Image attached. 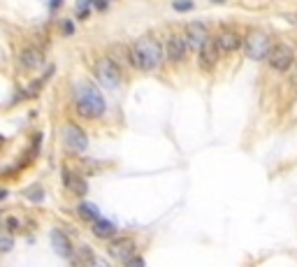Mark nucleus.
<instances>
[{"label": "nucleus", "mask_w": 297, "mask_h": 267, "mask_svg": "<svg viewBox=\"0 0 297 267\" xmlns=\"http://www.w3.org/2000/svg\"><path fill=\"white\" fill-rule=\"evenodd\" d=\"M128 58H130V65L137 67V70H153L163 58V47L158 44L156 37L144 35L133 44Z\"/></svg>", "instance_id": "nucleus-1"}, {"label": "nucleus", "mask_w": 297, "mask_h": 267, "mask_svg": "<svg viewBox=\"0 0 297 267\" xmlns=\"http://www.w3.org/2000/svg\"><path fill=\"white\" fill-rule=\"evenodd\" d=\"M77 112L84 119H97L105 112V98L93 84H81L77 88Z\"/></svg>", "instance_id": "nucleus-2"}, {"label": "nucleus", "mask_w": 297, "mask_h": 267, "mask_svg": "<svg viewBox=\"0 0 297 267\" xmlns=\"http://www.w3.org/2000/svg\"><path fill=\"white\" fill-rule=\"evenodd\" d=\"M244 51H246V56L253 58V61H262V58H267L269 51H272L269 37L260 31H251L249 35L244 37Z\"/></svg>", "instance_id": "nucleus-3"}, {"label": "nucleus", "mask_w": 297, "mask_h": 267, "mask_svg": "<svg viewBox=\"0 0 297 267\" xmlns=\"http://www.w3.org/2000/svg\"><path fill=\"white\" fill-rule=\"evenodd\" d=\"M97 79L103 81L105 88H119V84H121V70H119V65H116L112 58H100L97 61Z\"/></svg>", "instance_id": "nucleus-4"}, {"label": "nucleus", "mask_w": 297, "mask_h": 267, "mask_svg": "<svg viewBox=\"0 0 297 267\" xmlns=\"http://www.w3.org/2000/svg\"><path fill=\"white\" fill-rule=\"evenodd\" d=\"M267 63H269L272 70L285 72V70L292 65V51L288 47H283V44H276V47H272L269 56H267Z\"/></svg>", "instance_id": "nucleus-5"}, {"label": "nucleus", "mask_w": 297, "mask_h": 267, "mask_svg": "<svg viewBox=\"0 0 297 267\" xmlns=\"http://www.w3.org/2000/svg\"><path fill=\"white\" fill-rule=\"evenodd\" d=\"M188 40V47H190V51H200L202 47H205L207 42H209V35H207V28L205 24H200V21H193V24L186 26V35H183Z\"/></svg>", "instance_id": "nucleus-6"}, {"label": "nucleus", "mask_w": 297, "mask_h": 267, "mask_svg": "<svg viewBox=\"0 0 297 267\" xmlns=\"http://www.w3.org/2000/svg\"><path fill=\"white\" fill-rule=\"evenodd\" d=\"M165 51H167V58L174 63H181L183 58H186V54L190 51V47H188V40L181 35H172L170 40H167V44H165Z\"/></svg>", "instance_id": "nucleus-7"}, {"label": "nucleus", "mask_w": 297, "mask_h": 267, "mask_svg": "<svg viewBox=\"0 0 297 267\" xmlns=\"http://www.w3.org/2000/svg\"><path fill=\"white\" fill-rule=\"evenodd\" d=\"M63 142H65L67 149H72V151H84L86 146H88V137H86L84 130L77 126H65Z\"/></svg>", "instance_id": "nucleus-8"}, {"label": "nucleus", "mask_w": 297, "mask_h": 267, "mask_svg": "<svg viewBox=\"0 0 297 267\" xmlns=\"http://www.w3.org/2000/svg\"><path fill=\"white\" fill-rule=\"evenodd\" d=\"M135 253V244L130 239H114L110 244V255L119 258V260H130Z\"/></svg>", "instance_id": "nucleus-9"}, {"label": "nucleus", "mask_w": 297, "mask_h": 267, "mask_svg": "<svg viewBox=\"0 0 297 267\" xmlns=\"http://www.w3.org/2000/svg\"><path fill=\"white\" fill-rule=\"evenodd\" d=\"M19 61H21V65H24L26 70H37V67H42V63H44V54L35 47H28L21 51V58H19Z\"/></svg>", "instance_id": "nucleus-10"}, {"label": "nucleus", "mask_w": 297, "mask_h": 267, "mask_svg": "<svg viewBox=\"0 0 297 267\" xmlns=\"http://www.w3.org/2000/svg\"><path fill=\"white\" fill-rule=\"evenodd\" d=\"M219 54H221V51H219V47H216V42L209 40V42L200 49V67H202V70H212V67L216 65Z\"/></svg>", "instance_id": "nucleus-11"}, {"label": "nucleus", "mask_w": 297, "mask_h": 267, "mask_svg": "<svg viewBox=\"0 0 297 267\" xmlns=\"http://www.w3.org/2000/svg\"><path fill=\"white\" fill-rule=\"evenodd\" d=\"M214 42H216V47H219L221 54H228V51H235V49L242 44V40H239V35H237V33L223 31V33H219V37H216Z\"/></svg>", "instance_id": "nucleus-12"}, {"label": "nucleus", "mask_w": 297, "mask_h": 267, "mask_svg": "<svg viewBox=\"0 0 297 267\" xmlns=\"http://www.w3.org/2000/svg\"><path fill=\"white\" fill-rule=\"evenodd\" d=\"M51 246H54L56 253L63 255V258H72V244H70V239H67L61 230L51 232Z\"/></svg>", "instance_id": "nucleus-13"}, {"label": "nucleus", "mask_w": 297, "mask_h": 267, "mask_svg": "<svg viewBox=\"0 0 297 267\" xmlns=\"http://www.w3.org/2000/svg\"><path fill=\"white\" fill-rule=\"evenodd\" d=\"M93 235L100 237V239H112L116 235V225L105 219H97L93 221Z\"/></svg>", "instance_id": "nucleus-14"}, {"label": "nucleus", "mask_w": 297, "mask_h": 267, "mask_svg": "<svg viewBox=\"0 0 297 267\" xmlns=\"http://www.w3.org/2000/svg\"><path fill=\"white\" fill-rule=\"evenodd\" d=\"M63 176H65V182H67V186L74 191L77 195H86V191H88V186H86V182L81 179V176H70L67 174V170L63 172Z\"/></svg>", "instance_id": "nucleus-15"}, {"label": "nucleus", "mask_w": 297, "mask_h": 267, "mask_svg": "<svg viewBox=\"0 0 297 267\" xmlns=\"http://www.w3.org/2000/svg\"><path fill=\"white\" fill-rule=\"evenodd\" d=\"M93 7H95V0H77L79 19H88V14L93 12Z\"/></svg>", "instance_id": "nucleus-16"}, {"label": "nucleus", "mask_w": 297, "mask_h": 267, "mask_svg": "<svg viewBox=\"0 0 297 267\" xmlns=\"http://www.w3.org/2000/svg\"><path fill=\"white\" fill-rule=\"evenodd\" d=\"M77 212H79V216H81L84 221H91V223H93V221H97V209L93 205H79Z\"/></svg>", "instance_id": "nucleus-17"}, {"label": "nucleus", "mask_w": 297, "mask_h": 267, "mask_svg": "<svg viewBox=\"0 0 297 267\" xmlns=\"http://www.w3.org/2000/svg\"><path fill=\"white\" fill-rule=\"evenodd\" d=\"M26 195H28V198H33V202H40V200H42V189L33 186L31 191H26Z\"/></svg>", "instance_id": "nucleus-18"}, {"label": "nucleus", "mask_w": 297, "mask_h": 267, "mask_svg": "<svg viewBox=\"0 0 297 267\" xmlns=\"http://www.w3.org/2000/svg\"><path fill=\"white\" fill-rule=\"evenodd\" d=\"M193 7V3L190 0H174V10H179V12H183V10H190Z\"/></svg>", "instance_id": "nucleus-19"}, {"label": "nucleus", "mask_w": 297, "mask_h": 267, "mask_svg": "<svg viewBox=\"0 0 297 267\" xmlns=\"http://www.w3.org/2000/svg\"><path fill=\"white\" fill-rule=\"evenodd\" d=\"M7 228H10L12 232L21 230V221H17V216H10V219H7Z\"/></svg>", "instance_id": "nucleus-20"}, {"label": "nucleus", "mask_w": 297, "mask_h": 267, "mask_svg": "<svg viewBox=\"0 0 297 267\" xmlns=\"http://www.w3.org/2000/svg\"><path fill=\"white\" fill-rule=\"evenodd\" d=\"M126 267H144V260H142L140 255H133L130 260H126Z\"/></svg>", "instance_id": "nucleus-21"}, {"label": "nucleus", "mask_w": 297, "mask_h": 267, "mask_svg": "<svg viewBox=\"0 0 297 267\" xmlns=\"http://www.w3.org/2000/svg\"><path fill=\"white\" fill-rule=\"evenodd\" d=\"M0 249H3V253H7V251L12 249V237H3V246Z\"/></svg>", "instance_id": "nucleus-22"}, {"label": "nucleus", "mask_w": 297, "mask_h": 267, "mask_svg": "<svg viewBox=\"0 0 297 267\" xmlns=\"http://www.w3.org/2000/svg\"><path fill=\"white\" fill-rule=\"evenodd\" d=\"M63 33H65V35H72V33H74L72 21H63Z\"/></svg>", "instance_id": "nucleus-23"}, {"label": "nucleus", "mask_w": 297, "mask_h": 267, "mask_svg": "<svg viewBox=\"0 0 297 267\" xmlns=\"http://www.w3.org/2000/svg\"><path fill=\"white\" fill-rule=\"evenodd\" d=\"M61 3H63V0H49V5H51V10H58V7H61Z\"/></svg>", "instance_id": "nucleus-24"}]
</instances>
